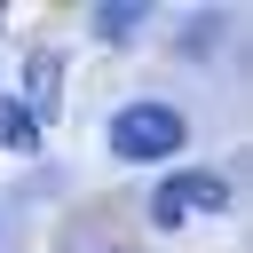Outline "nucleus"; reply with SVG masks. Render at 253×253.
<instances>
[{"mask_svg":"<svg viewBox=\"0 0 253 253\" xmlns=\"http://www.w3.org/2000/svg\"><path fill=\"white\" fill-rule=\"evenodd\" d=\"M190 142V119L174 111V103H119L111 111V158L119 166H166L174 150Z\"/></svg>","mask_w":253,"mask_h":253,"instance_id":"obj_1","label":"nucleus"},{"mask_svg":"<svg viewBox=\"0 0 253 253\" xmlns=\"http://www.w3.org/2000/svg\"><path fill=\"white\" fill-rule=\"evenodd\" d=\"M221 206H229V174L182 166V174H166V182L150 190V229H182L190 213H221Z\"/></svg>","mask_w":253,"mask_h":253,"instance_id":"obj_2","label":"nucleus"},{"mask_svg":"<svg viewBox=\"0 0 253 253\" xmlns=\"http://www.w3.org/2000/svg\"><path fill=\"white\" fill-rule=\"evenodd\" d=\"M142 24H150V8H134V0H103V8H87V32L111 40V47H126Z\"/></svg>","mask_w":253,"mask_h":253,"instance_id":"obj_3","label":"nucleus"},{"mask_svg":"<svg viewBox=\"0 0 253 253\" xmlns=\"http://www.w3.org/2000/svg\"><path fill=\"white\" fill-rule=\"evenodd\" d=\"M0 150H24V158L40 150V119H32L16 95H0Z\"/></svg>","mask_w":253,"mask_h":253,"instance_id":"obj_4","label":"nucleus"},{"mask_svg":"<svg viewBox=\"0 0 253 253\" xmlns=\"http://www.w3.org/2000/svg\"><path fill=\"white\" fill-rule=\"evenodd\" d=\"M221 24H229V16H190V32H182V55H213V47H221V40H213Z\"/></svg>","mask_w":253,"mask_h":253,"instance_id":"obj_5","label":"nucleus"},{"mask_svg":"<svg viewBox=\"0 0 253 253\" xmlns=\"http://www.w3.org/2000/svg\"><path fill=\"white\" fill-rule=\"evenodd\" d=\"M103 253H134V245H103Z\"/></svg>","mask_w":253,"mask_h":253,"instance_id":"obj_6","label":"nucleus"}]
</instances>
